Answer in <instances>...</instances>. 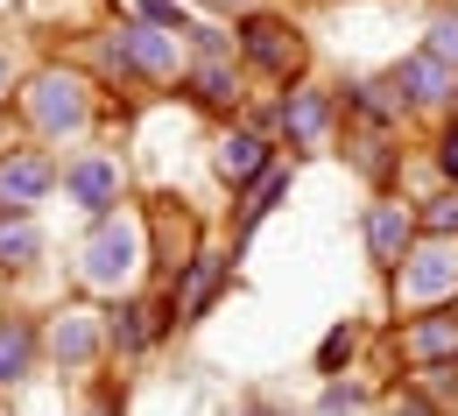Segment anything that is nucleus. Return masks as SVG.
Instances as JSON below:
<instances>
[{
    "instance_id": "1",
    "label": "nucleus",
    "mask_w": 458,
    "mask_h": 416,
    "mask_svg": "<svg viewBox=\"0 0 458 416\" xmlns=\"http://www.w3.org/2000/svg\"><path fill=\"white\" fill-rule=\"evenodd\" d=\"M233 57L247 78H268L276 92H289L310 78V36H303V21H289L276 7H247L233 21Z\"/></svg>"
},
{
    "instance_id": "2",
    "label": "nucleus",
    "mask_w": 458,
    "mask_h": 416,
    "mask_svg": "<svg viewBox=\"0 0 458 416\" xmlns=\"http://www.w3.org/2000/svg\"><path fill=\"white\" fill-rule=\"evenodd\" d=\"M268 134H276V149H289V156H318V149H332L345 127V106H339V85H325V78H303V85H289V92H276L261 114Z\"/></svg>"
},
{
    "instance_id": "3",
    "label": "nucleus",
    "mask_w": 458,
    "mask_h": 416,
    "mask_svg": "<svg viewBox=\"0 0 458 416\" xmlns=\"http://www.w3.org/2000/svg\"><path fill=\"white\" fill-rule=\"evenodd\" d=\"M141 261H148V226H141V212L120 205L106 219H92V233L78 247V283L85 290H127Z\"/></svg>"
},
{
    "instance_id": "4",
    "label": "nucleus",
    "mask_w": 458,
    "mask_h": 416,
    "mask_svg": "<svg viewBox=\"0 0 458 416\" xmlns=\"http://www.w3.org/2000/svg\"><path fill=\"white\" fill-rule=\"evenodd\" d=\"M381 283H388L395 318H416V310H452V303H458V240H416V247H409V261H402L395 276H381Z\"/></svg>"
},
{
    "instance_id": "5",
    "label": "nucleus",
    "mask_w": 458,
    "mask_h": 416,
    "mask_svg": "<svg viewBox=\"0 0 458 416\" xmlns=\"http://www.w3.org/2000/svg\"><path fill=\"white\" fill-rule=\"evenodd\" d=\"M416 240H423V226H416V198L409 191H374L360 205V247H367V261L381 276H395Z\"/></svg>"
},
{
    "instance_id": "6",
    "label": "nucleus",
    "mask_w": 458,
    "mask_h": 416,
    "mask_svg": "<svg viewBox=\"0 0 458 416\" xmlns=\"http://www.w3.org/2000/svg\"><path fill=\"white\" fill-rule=\"evenodd\" d=\"M388 360L395 374H430V367H458V303L452 310H416L388 325Z\"/></svg>"
},
{
    "instance_id": "7",
    "label": "nucleus",
    "mask_w": 458,
    "mask_h": 416,
    "mask_svg": "<svg viewBox=\"0 0 458 416\" xmlns=\"http://www.w3.org/2000/svg\"><path fill=\"white\" fill-rule=\"evenodd\" d=\"M92 85L78 78V71H36L29 78V92H21V114L36 120V134H78L85 127V114H92V99H85Z\"/></svg>"
},
{
    "instance_id": "8",
    "label": "nucleus",
    "mask_w": 458,
    "mask_h": 416,
    "mask_svg": "<svg viewBox=\"0 0 458 416\" xmlns=\"http://www.w3.org/2000/svg\"><path fill=\"white\" fill-rule=\"evenodd\" d=\"M170 332H176L170 297H120L114 310H106V353H114V360H141V353H156Z\"/></svg>"
},
{
    "instance_id": "9",
    "label": "nucleus",
    "mask_w": 458,
    "mask_h": 416,
    "mask_svg": "<svg viewBox=\"0 0 458 416\" xmlns=\"http://www.w3.org/2000/svg\"><path fill=\"white\" fill-rule=\"evenodd\" d=\"M64 198H71L78 212H92V219L120 212V198H127V163H120L114 149H85V156H71V163H64Z\"/></svg>"
},
{
    "instance_id": "10",
    "label": "nucleus",
    "mask_w": 458,
    "mask_h": 416,
    "mask_svg": "<svg viewBox=\"0 0 458 416\" xmlns=\"http://www.w3.org/2000/svg\"><path fill=\"white\" fill-rule=\"evenodd\" d=\"M233 261H240L233 247H198V261H191V268L176 276L170 290H163V297H170V310H176V325H198V318H212V303L233 290Z\"/></svg>"
},
{
    "instance_id": "11",
    "label": "nucleus",
    "mask_w": 458,
    "mask_h": 416,
    "mask_svg": "<svg viewBox=\"0 0 458 416\" xmlns=\"http://www.w3.org/2000/svg\"><path fill=\"white\" fill-rule=\"evenodd\" d=\"M276 156H283V149H276V134H268L261 120H247V114H240L226 134H219V149H212V170H219V183H226L233 198H240V191L261 177V170H268Z\"/></svg>"
},
{
    "instance_id": "12",
    "label": "nucleus",
    "mask_w": 458,
    "mask_h": 416,
    "mask_svg": "<svg viewBox=\"0 0 458 416\" xmlns=\"http://www.w3.org/2000/svg\"><path fill=\"white\" fill-rule=\"evenodd\" d=\"M388 85L402 92L409 120H416V114L445 120V114H452V99H458V71H445V64H437V57H423V50H409L402 64H388Z\"/></svg>"
},
{
    "instance_id": "13",
    "label": "nucleus",
    "mask_w": 458,
    "mask_h": 416,
    "mask_svg": "<svg viewBox=\"0 0 458 416\" xmlns=\"http://www.w3.org/2000/svg\"><path fill=\"white\" fill-rule=\"evenodd\" d=\"M43 353L57 360L64 374H92V367L106 360V318H92V310H57V318L43 325Z\"/></svg>"
},
{
    "instance_id": "14",
    "label": "nucleus",
    "mask_w": 458,
    "mask_h": 416,
    "mask_svg": "<svg viewBox=\"0 0 458 416\" xmlns=\"http://www.w3.org/2000/svg\"><path fill=\"white\" fill-rule=\"evenodd\" d=\"M141 226H148V268H156L163 283H176V276L198 261V247H205V240H198V219H191L183 205H170V198H163Z\"/></svg>"
},
{
    "instance_id": "15",
    "label": "nucleus",
    "mask_w": 458,
    "mask_h": 416,
    "mask_svg": "<svg viewBox=\"0 0 458 416\" xmlns=\"http://www.w3.org/2000/svg\"><path fill=\"white\" fill-rule=\"evenodd\" d=\"M64 183V163L50 149H14L0 156V212H36V198H50Z\"/></svg>"
},
{
    "instance_id": "16",
    "label": "nucleus",
    "mask_w": 458,
    "mask_h": 416,
    "mask_svg": "<svg viewBox=\"0 0 458 416\" xmlns=\"http://www.w3.org/2000/svg\"><path fill=\"white\" fill-rule=\"evenodd\" d=\"M183 92L205 114L240 120V106H247V71H240V57H191L183 64Z\"/></svg>"
},
{
    "instance_id": "17",
    "label": "nucleus",
    "mask_w": 458,
    "mask_h": 416,
    "mask_svg": "<svg viewBox=\"0 0 458 416\" xmlns=\"http://www.w3.org/2000/svg\"><path fill=\"white\" fill-rule=\"evenodd\" d=\"M114 43H120V57H127V78H148V85L183 78V43L163 36V29H148V21H120Z\"/></svg>"
},
{
    "instance_id": "18",
    "label": "nucleus",
    "mask_w": 458,
    "mask_h": 416,
    "mask_svg": "<svg viewBox=\"0 0 458 416\" xmlns=\"http://www.w3.org/2000/svg\"><path fill=\"white\" fill-rule=\"evenodd\" d=\"M339 106H345V127H388V134L409 127V106H402V92L388 85V71L381 78H345Z\"/></svg>"
},
{
    "instance_id": "19",
    "label": "nucleus",
    "mask_w": 458,
    "mask_h": 416,
    "mask_svg": "<svg viewBox=\"0 0 458 416\" xmlns=\"http://www.w3.org/2000/svg\"><path fill=\"white\" fill-rule=\"evenodd\" d=\"M339 134H345V163L374 191H402V134H388V127H339Z\"/></svg>"
},
{
    "instance_id": "20",
    "label": "nucleus",
    "mask_w": 458,
    "mask_h": 416,
    "mask_svg": "<svg viewBox=\"0 0 458 416\" xmlns=\"http://www.w3.org/2000/svg\"><path fill=\"white\" fill-rule=\"evenodd\" d=\"M289 183H296V156H276L261 177L240 191V212H233V254H240L247 240L261 233V219H268V212H276V205L289 198Z\"/></svg>"
},
{
    "instance_id": "21",
    "label": "nucleus",
    "mask_w": 458,
    "mask_h": 416,
    "mask_svg": "<svg viewBox=\"0 0 458 416\" xmlns=\"http://www.w3.org/2000/svg\"><path fill=\"white\" fill-rule=\"evenodd\" d=\"M43 360V325L21 310H0V388H21Z\"/></svg>"
},
{
    "instance_id": "22",
    "label": "nucleus",
    "mask_w": 458,
    "mask_h": 416,
    "mask_svg": "<svg viewBox=\"0 0 458 416\" xmlns=\"http://www.w3.org/2000/svg\"><path fill=\"white\" fill-rule=\"evenodd\" d=\"M367 410H381V388L360 381V374H339V381L318 388V410L310 416H367Z\"/></svg>"
},
{
    "instance_id": "23",
    "label": "nucleus",
    "mask_w": 458,
    "mask_h": 416,
    "mask_svg": "<svg viewBox=\"0 0 458 416\" xmlns=\"http://www.w3.org/2000/svg\"><path fill=\"white\" fill-rule=\"evenodd\" d=\"M360 346H367V332H360V318H339L325 339H318V374L325 381H339V374H352V360H360Z\"/></svg>"
},
{
    "instance_id": "24",
    "label": "nucleus",
    "mask_w": 458,
    "mask_h": 416,
    "mask_svg": "<svg viewBox=\"0 0 458 416\" xmlns=\"http://www.w3.org/2000/svg\"><path fill=\"white\" fill-rule=\"evenodd\" d=\"M43 254V233L29 212H0V268H29Z\"/></svg>"
},
{
    "instance_id": "25",
    "label": "nucleus",
    "mask_w": 458,
    "mask_h": 416,
    "mask_svg": "<svg viewBox=\"0 0 458 416\" xmlns=\"http://www.w3.org/2000/svg\"><path fill=\"white\" fill-rule=\"evenodd\" d=\"M416 226H423V240H458V191L430 183V191L416 198Z\"/></svg>"
},
{
    "instance_id": "26",
    "label": "nucleus",
    "mask_w": 458,
    "mask_h": 416,
    "mask_svg": "<svg viewBox=\"0 0 458 416\" xmlns=\"http://www.w3.org/2000/svg\"><path fill=\"white\" fill-rule=\"evenodd\" d=\"M423 57H437L445 71H458V7H430V21H423V43H416Z\"/></svg>"
},
{
    "instance_id": "27",
    "label": "nucleus",
    "mask_w": 458,
    "mask_h": 416,
    "mask_svg": "<svg viewBox=\"0 0 458 416\" xmlns=\"http://www.w3.org/2000/svg\"><path fill=\"white\" fill-rule=\"evenodd\" d=\"M381 416H452L445 403H430L409 374H395V381H381Z\"/></svg>"
},
{
    "instance_id": "28",
    "label": "nucleus",
    "mask_w": 458,
    "mask_h": 416,
    "mask_svg": "<svg viewBox=\"0 0 458 416\" xmlns=\"http://www.w3.org/2000/svg\"><path fill=\"white\" fill-rule=\"evenodd\" d=\"M430 177L445 191H458V114H445L430 127Z\"/></svg>"
},
{
    "instance_id": "29",
    "label": "nucleus",
    "mask_w": 458,
    "mask_h": 416,
    "mask_svg": "<svg viewBox=\"0 0 458 416\" xmlns=\"http://www.w3.org/2000/svg\"><path fill=\"white\" fill-rule=\"evenodd\" d=\"M134 21H148V29H163V36H191V29H198L183 0H134Z\"/></svg>"
},
{
    "instance_id": "30",
    "label": "nucleus",
    "mask_w": 458,
    "mask_h": 416,
    "mask_svg": "<svg viewBox=\"0 0 458 416\" xmlns=\"http://www.w3.org/2000/svg\"><path fill=\"white\" fill-rule=\"evenodd\" d=\"M85 416H127V388H120V381H99V388H92V410Z\"/></svg>"
},
{
    "instance_id": "31",
    "label": "nucleus",
    "mask_w": 458,
    "mask_h": 416,
    "mask_svg": "<svg viewBox=\"0 0 458 416\" xmlns=\"http://www.w3.org/2000/svg\"><path fill=\"white\" fill-rule=\"evenodd\" d=\"M7 92H14V57L0 50V99H7Z\"/></svg>"
},
{
    "instance_id": "32",
    "label": "nucleus",
    "mask_w": 458,
    "mask_h": 416,
    "mask_svg": "<svg viewBox=\"0 0 458 416\" xmlns=\"http://www.w3.org/2000/svg\"><path fill=\"white\" fill-rule=\"evenodd\" d=\"M219 7H247V0H219Z\"/></svg>"
},
{
    "instance_id": "33",
    "label": "nucleus",
    "mask_w": 458,
    "mask_h": 416,
    "mask_svg": "<svg viewBox=\"0 0 458 416\" xmlns=\"http://www.w3.org/2000/svg\"><path fill=\"white\" fill-rule=\"evenodd\" d=\"M452 7H458V0H452Z\"/></svg>"
}]
</instances>
